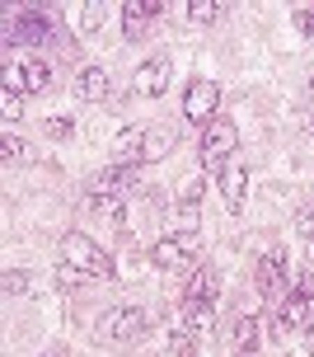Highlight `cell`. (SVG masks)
I'll return each instance as SVG.
<instances>
[{
  "mask_svg": "<svg viewBox=\"0 0 314 357\" xmlns=\"http://www.w3.org/2000/svg\"><path fill=\"white\" fill-rule=\"evenodd\" d=\"M197 183H188L183 188V202H178V212L169 216V231H178V235H197Z\"/></svg>",
  "mask_w": 314,
  "mask_h": 357,
  "instance_id": "17",
  "label": "cell"
},
{
  "mask_svg": "<svg viewBox=\"0 0 314 357\" xmlns=\"http://www.w3.org/2000/svg\"><path fill=\"white\" fill-rule=\"evenodd\" d=\"M216 108H221V85L216 80H192L188 94H183V118L207 127V123H216Z\"/></svg>",
  "mask_w": 314,
  "mask_h": 357,
  "instance_id": "6",
  "label": "cell"
},
{
  "mask_svg": "<svg viewBox=\"0 0 314 357\" xmlns=\"http://www.w3.org/2000/svg\"><path fill=\"white\" fill-rule=\"evenodd\" d=\"M216 296H221V273L211 264H197L192 268L188 287H183V301H197V305H216Z\"/></svg>",
  "mask_w": 314,
  "mask_h": 357,
  "instance_id": "12",
  "label": "cell"
},
{
  "mask_svg": "<svg viewBox=\"0 0 314 357\" xmlns=\"http://www.w3.org/2000/svg\"><path fill=\"white\" fill-rule=\"evenodd\" d=\"M281 282H286V250H267L258 259V268H253V287H258V296H277Z\"/></svg>",
  "mask_w": 314,
  "mask_h": 357,
  "instance_id": "10",
  "label": "cell"
},
{
  "mask_svg": "<svg viewBox=\"0 0 314 357\" xmlns=\"http://www.w3.org/2000/svg\"><path fill=\"white\" fill-rule=\"evenodd\" d=\"M296 329H310V296H300V291H286L272 310V320H267V334L272 339H286V334H296Z\"/></svg>",
  "mask_w": 314,
  "mask_h": 357,
  "instance_id": "4",
  "label": "cell"
},
{
  "mask_svg": "<svg viewBox=\"0 0 314 357\" xmlns=\"http://www.w3.org/2000/svg\"><path fill=\"white\" fill-rule=\"evenodd\" d=\"M310 357H314V329H310Z\"/></svg>",
  "mask_w": 314,
  "mask_h": 357,
  "instance_id": "32",
  "label": "cell"
},
{
  "mask_svg": "<svg viewBox=\"0 0 314 357\" xmlns=\"http://www.w3.org/2000/svg\"><path fill=\"white\" fill-rule=\"evenodd\" d=\"M85 207H89V212H99L104 221H113V226H123V197H108V193H85Z\"/></svg>",
  "mask_w": 314,
  "mask_h": 357,
  "instance_id": "19",
  "label": "cell"
},
{
  "mask_svg": "<svg viewBox=\"0 0 314 357\" xmlns=\"http://www.w3.org/2000/svg\"><path fill=\"white\" fill-rule=\"evenodd\" d=\"M56 282H61V287H85L89 278L80 273V268H70V264H61V259H56Z\"/></svg>",
  "mask_w": 314,
  "mask_h": 357,
  "instance_id": "26",
  "label": "cell"
},
{
  "mask_svg": "<svg viewBox=\"0 0 314 357\" xmlns=\"http://www.w3.org/2000/svg\"><path fill=\"white\" fill-rule=\"evenodd\" d=\"M296 231L305 235V240H314V202H310V207H300V212H296Z\"/></svg>",
  "mask_w": 314,
  "mask_h": 357,
  "instance_id": "28",
  "label": "cell"
},
{
  "mask_svg": "<svg viewBox=\"0 0 314 357\" xmlns=\"http://www.w3.org/2000/svg\"><path fill=\"white\" fill-rule=\"evenodd\" d=\"M258 348V315H240L235 320V353H253Z\"/></svg>",
  "mask_w": 314,
  "mask_h": 357,
  "instance_id": "20",
  "label": "cell"
},
{
  "mask_svg": "<svg viewBox=\"0 0 314 357\" xmlns=\"http://www.w3.org/2000/svg\"><path fill=\"white\" fill-rule=\"evenodd\" d=\"M56 33V19H47L42 10H19L5 19V38L10 43H47Z\"/></svg>",
  "mask_w": 314,
  "mask_h": 357,
  "instance_id": "8",
  "label": "cell"
},
{
  "mask_svg": "<svg viewBox=\"0 0 314 357\" xmlns=\"http://www.w3.org/2000/svg\"><path fill=\"white\" fill-rule=\"evenodd\" d=\"M235 357H253V353H235Z\"/></svg>",
  "mask_w": 314,
  "mask_h": 357,
  "instance_id": "34",
  "label": "cell"
},
{
  "mask_svg": "<svg viewBox=\"0 0 314 357\" xmlns=\"http://www.w3.org/2000/svg\"><path fill=\"white\" fill-rule=\"evenodd\" d=\"M291 24H296V33H305V38H314V10H310V5H300L296 15H291Z\"/></svg>",
  "mask_w": 314,
  "mask_h": 357,
  "instance_id": "27",
  "label": "cell"
},
{
  "mask_svg": "<svg viewBox=\"0 0 314 357\" xmlns=\"http://www.w3.org/2000/svg\"><path fill=\"white\" fill-rule=\"evenodd\" d=\"M0 85H5V94H29V85H24V71H19V61H5V71H0Z\"/></svg>",
  "mask_w": 314,
  "mask_h": 357,
  "instance_id": "23",
  "label": "cell"
},
{
  "mask_svg": "<svg viewBox=\"0 0 314 357\" xmlns=\"http://www.w3.org/2000/svg\"><path fill=\"white\" fill-rule=\"evenodd\" d=\"M310 99H314V75H310Z\"/></svg>",
  "mask_w": 314,
  "mask_h": 357,
  "instance_id": "33",
  "label": "cell"
},
{
  "mask_svg": "<svg viewBox=\"0 0 314 357\" xmlns=\"http://www.w3.org/2000/svg\"><path fill=\"white\" fill-rule=\"evenodd\" d=\"M0 155H5V165L24 160V142H19L15 132H0Z\"/></svg>",
  "mask_w": 314,
  "mask_h": 357,
  "instance_id": "25",
  "label": "cell"
},
{
  "mask_svg": "<svg viewBox=\"0 0 314 357\" xmlns=\"http://www.w3.org/2000/svg\"><path fill=\"white\" fill-rule=\"evenodd\" d=\"M305 132H310V142H314V118H310V123H305Z\"/></svg>",
  "mask_w": 314,
  "mask_h": 357,
  "instance_id": "31",
  "label": "cell"
},
{
  "mask_svg": "<svg viewBox=\"0 0 314 357\" xmlns=\"http://www.w3.org/2000/svg\"><path fill=\"white\" fill-rule=\"evenodd\" d=\"M183 15H188L192 24H211V19L221 15V5H216V0H188V5H183Z\"/></svg>",
  "mask_w": 314,
  "mask_h": 357,
  "instance_id": "22",
  "label": "cell"
},
{
  "mask_svg": "<svg viewBox=\"0 0 314 357\" xmlns=\"http://www.w3.org/2000/svg\"><path fill=\"white\" fill-rule=\"evenodd\" d=\"M235 151H240V127L230 123V118L207 123V132H202V165L221 174V169L235 160Z\"/></svg>",
  "mask_w": 314,
  "mask_h": 357,
  "instance_id": "2",
  "label": "cell"
},
{
  "mask_svg": "<svg viewBox=\"0 0 314 357\" xmlns=\"http://www.w3.org/2000/svg\"><path fill=\"white\" fill-rule=\"evenodd\" d=\"M169 146H174V137H169V132H159V127H150V132H146L141 165H150V160H159V155H169Z\"/></svg>",
  "mask_w": 314,
  "mask_h": 357,
  "instance_id": "21",
  "label": "cell"
},
{
  "mask_svg": "<svg viewBox=\"0 0 314 357\" xmlns=\"http://www.w3.org/2000/svg\"><path fill=\"white\" fill-rule=\"evenodd\" d=\"M169 80H174V61H169V56H150V61H141L136 75H132V94L159 99V94H169Z\"/></svg>",
  "mask_w": 314,
  "mask_h": 357,
  "instance_id": "7",
  "label": "cell"
},
{
  "mask_svg": "<svg viewBox=\"0 0 314 357\" xmlns=\"http://www.w3.org/2000/svg\"><path fill=\"white\" fill-rule=\"evenodd\" d=\"M42 357H56V353H42Z\"/></svg>",
  "mask_w": 314,
  "mask_h": 357,
  "instance_id": "35",
  "label": "cell"
},
{
  "mask_svg": "<svg viewBox=\"0 0 314 357\" xmlns=\"http://www.w3.org/2000/svg\"><path fill=\"white\" fill-rule=\"evenodd\" d=\"M56 259H61V264H70V268H80L89 282H113V278H118V268H113L108 250H104V245H94V240H89V235H80V231H66V235H61Z\"/></svg>",
  "mask_w": 314,
  "mask_h": 357,
  "instance_id": "1",
  "label": "cell"
},
{
  "mask_svg": "<svg viewBox=\"0 0 314 357\" xmlns=\"http://www.w3.org/2000/svg\"><path fill=\"white\" fill-rule=\"evenodd\" d=\"M150 329V315L141 310V305H113L104 320H99V339H108V343H132V339H141Z\"/></svg>",
  "mask_w": 314,
  "mask_h": 357,
  "instance_id": "3",
  "label": "cell"
},
{
  "mask_svg": "<svg viewBox=\"0 0 314 357\" xmlns=\"http://www.w3.org/2000/svg\"><path fill=\"white\" fill-rule=\"evenodd\" d=\"M216 183H221V197H226V212H244V197H249V169L244 160H230L221 174H216Z\"/></svg>",
  "mask_w": 314,
  "mask_h": 357,
  "instance_id": "11",
  "label": "cell"
},
{
  "mask_svg": "<svg viewBox=\"0 0 314 357\" xmlns=\"http://www.w3.org/2000/svg\"><path fill=\"white\" fill-rule=\"evenodd\" d=\"M0 282H5V296H24V291H29V273L5 268V278H0Z\"/></svg>",
  "mask_w": 314,
  "mask_h": 357,
  "instance_id": "24",
  "label": "cell"
},
{
  "mask_svg": "<svg viewBox=\"0 0 314 357\" xmlns=\"http://www.w3.org/2000/svg\"><path fill=\"white\" fill-rule=\"evenodd\" d=\"M108 89H113V80H108L104 66H85V71L75 75V94H80V99H89V104H104Z\"/></svg>",
  "mask_w": 314,
  "mask_h": 357,
  "instance_id": "14",
  "label": "cell"
},
{
  "mask_svg": "<svg viewBox=\"0 0 314 357\" xmlns=\"http://www.w3.org/2000/svg\"><path fill=\"white\" fill-rule=\"evenodd\" d=\"M19 71H24V85H29V94H42V89L52 85V66H47L42 56H19Z\"/></svg>",
  "mask_w": 314,
  "mask_h": 357,
  "instance_id": "18",
  "label": "cell"
},
{
  "mask_svg": "<svg viewBox=\"0 0 314 357\" xmlns=\"http://www.w3.org/2000/svg\"><path fill=\"white\" fill-rule=\"evenodd\" d=\"M146 132H150V127H141V123L123 127V132L113 137V155H118V160H127V165H141V151H146Z\"/></svg>",
  "mask_w": 314,
  "mask_h": 357,
  "instance_id": "15",
  "label": "cell"
},
{
  "mask_svg": "<svg viewBox=\"0 0 314 357\" xmlns=\"http://www.w3.org/2000/svg\"><path fill=\"white\" fill-rule=\"evenodd\" d=\"M211 324H216V305L183 301V310H178V324H169V329H188V334H211Z\"/></svg>",
  "mask_w": 314,
  "mask_h": 357,
  "instance_id": "16",
  "label": "cell"
},
{
  "mask_svg": "<svg viewBox=\"0 0 314 357\" xmlns=\"http://www.w3.org/2000/svg\"><path fill=\"white\" fill-rule=\"evenodd\" d=\"M70 132H75L70 118H47V137H70Z\"/></svg>",
  "mask_w": 314,
  "mask_h": 357,
  "instance_id": "30",
  "label": "cell"
},
{
  "mask_svg": "<svg viewBox=\"0 0 314 357\" xmlns=\"http://www.w3.org/2000/svg\"><path fill=\"white\" fill-rule=\"evenodd\" d=\"M197 254H202V245H197V235H178V231H164L159 235V245L150 250V259H155V268H188L197 264Z\"/></svg>",
  "mask_w": 314,
  "mask_h": 357,
  "instance_id": "5",
  "label": "cell"
},
{
  "mask_svg": "<svg viewBox=\"0 0 314 357\" xmlns=\"http://www.w3.org/2000/svg\"><path fill=\"white\" fill-rule=\"evenodd\" d=\"M164 15V5L159 0H127L123 5V33L127 38H146L150 33V19Z\"/></svg>",
  "mask_w": 314,
  "mask_h": 357,
  "instance_id": "13",
  "label": "cell"
},
{
  "mask_svg": "<svg viewBox=\"0 0 314 357\" xmlns=\"http://www.w3.org/2000/svg\"><path fill=\"white\" fill-rule=\"evenodd\" d=\"M0 108L5 118H24V94H0Z\"/></svg>",
  "mask_w": 314,
  "mask_h": 357,
  "instance_id": "29",
  "label": "cell"
},
{
  "mask_svg": "<svg viewBox=\"0 0 314 357\" xmlns=\"http://www.w3.org/2000/svg\"><path fill=\"white\" fill-rule=\"evenodd\" d=\"M141 165H127V160H113L108 169H99L94 174V183H89V193H108V197H127L132 188L141 183V174H136Z\"/></svg>",
  "mask_w": 314,
  "mask_h": 357,
  "instance_id": "9",
  "label": "cell"
}]
</instances>
